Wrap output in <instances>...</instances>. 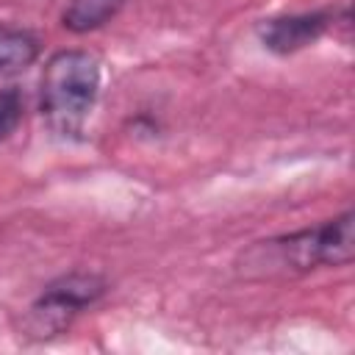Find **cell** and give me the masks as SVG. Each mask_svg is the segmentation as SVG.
I'll return each instance as SVG.
<instances>
[{"mask_svg":"<svg viewBox=\"0 0 355 355\" xmlns=\"http://www.w3.org/2000/svg\"><path fill=\"white\" fill-rule=\"evenodd\" d=\"M100 89V64L83 50L55 53L42 75V111L58 133H78Z\"/></svg>","mask_w":355,"mask_h":355,"instance_id":"obj_1","label":"cell"},{"mask_svg":"<svg viewBox=\"0 0 355 355\" xmlns=\"http://www.w3.org/2000/svg\"><path fill=\"white\" fill-rule=\"evenodd\" d=\"M103 288L105 283L94 275H69L55 280L53 286L44 288V294L31 308V316H28L31 333L36 338L61 333L80 308L92 305L103 294Z\"/></svg>","mask_w":355,"mask_h":355,"instance_id":"obj_2","label":"cell"},{"mask_svg":"<svg viewBox=\"0 0 355 355\" xmlns=\"http://www.w3.org/2000/svg\"><path fill=\"white\" fill-rule=\"evenodd\" d=\"M330 25L327 14H297V17H277L261 25V42L272 53H297L313 44Z\"/></svg>","mask_w":355,"mask_h":355,"instance_id":"obj_3","label":"cell"},{"mask_svg":"<svg viewBox=\"0 0 355 355\" xmlns=\"http://www.w3.org/2000/svg\"><path fill=\"white\" fill-rule=\"evenodd\" d=\"M352 211H344L341 216L324 222L319 227L322 236V263L324 266H344L352 261L355 252V233H352Z\"/></svg>","mask_w":355,"mask_h":355,"instance_id":"obj_4","label":"cell"},{"mask_svg":"<svg viewBox=\"0 0 355 355\" xmlns=\"http://www.w3.org/2000/svg\"><path fill=\"white\" fill-rule=\"evenodd\" d=\"M122 6L125 0H72L61 19H64V28L75 33H86L105 25Z\"/></svg>","mask_w":355,"mask_h":355,"instance_id":"obj_5","label":"cell"},{"mask_svg":"<svg viewBox=\"0 0 355 355\" xmlns=\"http://www.w3.org/2000/svg\"><path fill=\"white\" fill-rule=\"evenodd\" d=\"M39 55V42L14 28H0V69H22Z\"/></svg>","mask_w":355,"mask_h":355,"instance_id":"obj_6","label":"cell"},{"mask_svg":"<svg viewBox=\"0 0 355 355\" xmlns=\"http://www.w3.org/2000/svg\"><path fill=\"white\" fill-rule=\"evenodd\" d=\"M22 116V97L17 89H6L0 92V141L19 125Z\"/></svg>","mask_w":355,"mask_h":355,"instance_id":"obj_7","label":"cell"}]
</instances>
